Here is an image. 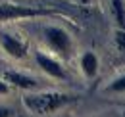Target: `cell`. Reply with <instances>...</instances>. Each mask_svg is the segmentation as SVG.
I'll list each match as a JSON object with an SVG mask.
<instances>
[{
    "label": "cell",
    "instance_id": "6da1fadb",
    "mask_svg": "<svg viewBox=\"0 0 125 117\" xmlns=\"http://www.w3.org/2000/svg\"><path fill=\"white\" fill-rule=\"evenodd\" d=\"M77 96L63 94V92H50V90H33L23 96V106L33 115H48L63 106L75 102Z\"/></svg>",
    "mask_w": 125,
    "mask_h": 117
},
{
    "label": "cell",
    "instance_id": "7a4b0ae2",
    "mask_svg": "<svg viewBox=\"0 0 125 117\" xmlns=\"http://www.w3.org/2000/svg\"><path fill=\"white\" fill-rule=\"evenodd\" d=\"M42 37H44V42L48 44V48L52 52H56L60 58H69L73 54V40H71V35L63 27L58 25H48L42 29Z\"/></svg>",
    "mask_w": 125,
    "mask_h": 117
},
{
    "label": "cell",
    "instance_id": "3957f363",
    "mask_svg": "<svg viewBox=\"0 0 125 117\" xmlns=\"http://www.w3.org/2000/svg\"><path fill=\"white\" fill-rule=\"evenodd\" d=\"M54 15V12L44 8H33V6H21L12 2H2L0 4V23L6 21H17V19H35V17H46Z\"/></svg>",
    "mask_w": 125,
    "mask_h": 117
},
{
    "label": "cell",
    "instance_id": "277c9868",
    "mask_svg": "<svg viewBox=\"0 0 125 117\" xmlns=\"http://www.w3.org/2000/svg\"><path fill=\"white\" fill-rule=\"evenodd\" d=\"M0 48L12 59H23L27 56V52H29L27 40L19 39L16 35H12V33H6V31H0Z\"/></svg>",
    "mask_w": 125,
    "mask_h": 117
},
{
    "label": "cell",
    "instance_id": "5b68a950",
    "mask_svg": "<svg viewBox=\"0 0 125 117\" xmlns=\"http://www.w3.org/2000/svg\"><path fill=\"white\" fill-rule=\"evenodd\" d=\"M35 61L41 67V71H44L48 77L56 79V81H67L69 75L65 71V67L62 65L60 59H56L54 56H48L44 52H35Z\"/></svg>",
    "mask_w": 125,
    "mask_h": 117
},
{
    "label": "cell",
    "instance_id": "8992f818",
    "mask_svg": "<svg viewBox=\"0 0 125 117\" xmlns=\"http://www.w3.org/2000/svg\"><path fill=\"white\" fill-rule=\"evenodd\" d=\"M2 79L8 83V87L21 88V90H25V92H33V90H39V88H41V83H39L35 77H29V75L19 73V71H4V73H2Z\"/></svg>",
    "mask_w": 125,
    "mask_h": 117
},
{
    "label": "cell",
    "instance_id": "52a82bcc",
    "mask_svg": "<svg viewBox=\"0 0 125 117\" xmlns=\"http://www.w3.org/2000/svg\"><path fill=\"white\" fill-rule=\"evenodd\" d=\"M79 67H81V71H83V75L87 79L96 77V73H98V58H96V54L94 52H85L81 56V59H79Z\"/></svg>",
    "mask_w": 125,
    "mask_h": 117
},
{
    "label": "cell",
    "instance_id": "ba28073f",
    "mask_svg": "<svg viewBox=\"0 0 125 117\" xmlns=\"http://www.w3.org/2000/svg\"><path fill=\"white\" fill-rule=\"evenodd\" d=\"M110 8H112V15H114L117 29L125 31V0H112Z\"/></svg>",
    "mask_w": 125,
    "mask_h": 117
},
{
    "label": "cell",
    "instance_id": "9c48e42d",
    "mask_svg": "<svg viewBox=\"0 0 125 117\" xmlns=\"http://www.w3.org/2000/svg\"><path fill=\"white\" fill-rule=\"evenodd\" d=\"M106 92H112V94H117V92H125V73L119 75V77H115L114 81H110L106 88H104Z\"/></svg>",
    "mask_w": 125,
    "mask_h": 117
},
{
    "label": "cell",
    "instance_id": "30bf717a",
    "mask_svg": "<svg viewBox=\"0 0 125 117\" xmlns=\"http://www.w3.org/2000/svg\"><path fill=\"white\" fill-rule=\"evenodd\" d=\"M114 40H115V46H117L121 52H125V31L123 29H115Z\"/></svg>",
    "mask_w": 125,
    "mask_h": 117
},
{
    "label": "cell",
    "instance_id": "8fae6325",
    "mask_svg": "<svg viewBox=\"0 0 125 117\" xmlns=\"http://www.w3.org/2000/svg\"><path fill=\"white\" fill-rule=\"evenodd\" d=\"M8 92H10V87H8V83H6V81L0 77V96H6Z\"/></svg>",
    "mask_w": 125,
    "mask_h": 117
},
{
    "label": "cell",
    "instance_id": "7c38bea8",
    "mask_svg": "<svg viewBox=\"0 0 125 117\" xmlns=\"http://www.w3.org/2000/svg\"><path fill=\"white\" fill-rule=\"evenodd\" d=\"M12 109L8 107V106H4V104H0V117H12Z\"/></svg>",
    "mask_w": 125,
    "mask_h": 117
},
{
    "label": "cell",
    "instance_id": "4fadbf2b",
    "mask_svg": "<svg viewBox=\"0 0 125 117\" xmlns=\"http://www.w3.org/2000/svg\"><path fill=\"white\" fill-rule=\"evenodd\" d=\"M79 2H83V4H87V2H91V0H79Z\"/></svg>",
    "mask_w": 125,
    "mask_h": 117
}]
</instances>
